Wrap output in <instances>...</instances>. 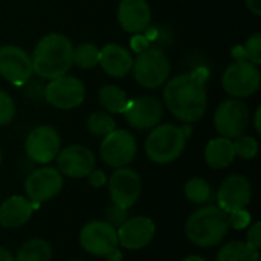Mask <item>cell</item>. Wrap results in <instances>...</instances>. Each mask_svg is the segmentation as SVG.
Masks as SVG:
<instances>
[{
	"mask_svg": "<svg viewBox=\"0 0 261 261\" xmlns=\"http://www.w3.org/2000/svg\"><path fill=\"white\" fill-rule=\"evenodd\" d=\"M15 116V102L8 92L0 89V127L8 125Z\"/></svg>",
	"mask_w": 261,
	"mask_h": 261,
	"instance_id": "31",
	"label": "cell"
},
{
	"mask_svg": "<svg viewBox=\"0 0 261 261\" xmlns=\"http://www.w3.org/2000/svg\"><path fill=\"white\" fill-rule=\"evenodd\" d=\"M246 6L255 14V15H261V0H245Z\"/></svg>",
	"mask_w": 261,
	"mask_h": 261,
	"instance_id": "36",
	"label": "cell"
},
{
	"mask_svg": "<svg viewBox=\"0 0 261 261\" xmlns=\"http://www.w3.org/2000/svg\"><path fill=\"white\" fill-rule=\"evenodd\" d=\"M133 75L135 80L147 87L158 89L164 86L170 76L171 64L167 54L159 47L142 49L136 60H133Z\"/></svg>",
	"mask_w": 261,
	"mask_h": 261,
	"instance_id": "5",
	"label": "cell"
},
{
	"mask_svg": "<svg viewBox=\"0 0 261 261\" xmlns=\"http://www.w3.org/2000/svg\"><path fill=\"white\" fill-rule=\"evenodd\" d=\"M98 64H101L102 70L107 75L115 78H122L132 70L133 58L124 46L110 43L106 44L102 49H99Z\"/></svg>",
	"mask_w": 261,
	"mask_h": 261,
	"instance_id": "20",
	"label": "cell"
},
{
	"mask_svg": "<svg viewBox=\"0 0 261 261\" xmlns=\"http://www.w3.org/2000/svg\"><path fill=\"white\" fill-rule=\"evenodd\" d=\"M121 28L132 34L144 32L151 21V9L147 0H121L118 6Z\"/></svg>",
	"mask_w": 261,
	"mask_h": 261,
	"instance_id": "19",
	"label": "cell"
},
{
	"mask_svg": "<svg viewBox=\"0 0 261 261\" xmlns=\"http://www.w3.org/2000/svg\"><path fill=\"white\" fill-rule=\"evenodd\" d=\"M0 261H15V258L12 257V254L8 249L0 246Z\"/></svg>",
	"mask_w": 261,
	"mask_h": 261,
	"instance_id": "38",
	"label": "cell"
},
{
	"mask_svg": "<svg viewBox=\"0 0 261 261\" xmlns=\"http://www.w3.org/2000/svg\"><path fill=\"white\" fill-rule=\"evenodd\" d=\"M128 99L122 89L118 86L109 84L99 89V104L109 113H124Z\"/></svg>",
	"mask_w": 261,
	"mask_h": 261,
	"instance_id": "25",
	"label": "cell"
},
{
	"mask_svg": "<svg viewBox=\"0 0 261 261\" xmlns=\"http://www.w3.org/2000/svg\"><path fill=\"white\" fill-rule=\"evenodd\" d=\"M52 248L43 239H32L26 242L17 252L15 261H50Z\"/></svg>",
	"mask_w": 261,
	"mask_h": 261,
	"instance_id": "24",
	"label": "cell"
},
{
	"mask_svg": "<svg viewBox=\"0 0 261 261\" xmlns=\"http://www.w3.org/2000/svg\"><path fill=\"white\" fill-rule=\"evenodd\" d=\"M187 136L182 127L173 124L156 125L145 141V153L154 164H170L176 161L185 148Z\"/></svg>",
	"mask_w": 261,
	"mask_h": 261,
	"instance_id": "4",
	"label": "cell"
},
{
	"mask_svg": "<svg viewBox=\"0 0 261 261\" xmlns=\"http://www.w3.org/2000/svg\"><path fill=\"white\" fill-rule=\"evenodd\" d=\"M63 188V174L52 167H41L32 171L26 182L24 191L34 205H40L54 199Z\"/></svg>",
	"mask_w": 261,
	"mask_h": 261,
	"instance_id": "10",
	"label": "cell"
},
{
	"mask_svg": "<svg viewBox=\"0 0 261 261\" xmlns=\"http://www.w3.org/2000/svg\"><path fill=\"white\" fill-rule=\"evenodd\" d=\"M260 254L248 242H229L219 252L217 261H257Z\"/></svg>",
	"mask_w": 261,
	"mask_h": 261,
	"instance_id": "23",
	"label": "cell"
},
{
	"mask_svg": "<svg viewBox=\"0 0 261 261\" xmlns=\"http://www.w3.org/2000/svg\"><path fill=\"white\" fill-rule=\"evenodd\" d=\"M61 139L58 132L50 125L35 127L24 141V150L35 164L52 162L60 151Z\"/></svg>",
	"mask_w": 261,
	"mask_h": 261,
	"instance_id": "14",
	"label": "cell"
},
{
	"mask_svg": "<svg viewBox=\"0 0 261 261\" xmlns=\"http://www.w3.org/2000/svg\"><path fill=\"white\" fill-rule=\"evenodd\" d=\"M72 50L73 46L66 35L47 34L37 43L31 57L34 73L47 80L66 75L72 66Z\"/></svg>",
	"mask_w": 261,
	"mask_h": 261,
	"instance_id": "2",
	"label": "cell"
},
{
	"mask_svg": "<svg viewBox=\"0 0 261 261\" xmlns=\"http://www.w3.org/2000/svg\"><path fill=\"white\" fill-rule=\"evenodd\" d=\"M248 243H249L252 248H255L257 251H260V248H261V223L260 222L254 223V225L249 228V231H248Z\"/></svg>",
	"mask_w": 261,
	"mask_h": 261,
	"instance_id": "34",
	"label": "cell"
},
{
	"mask_svg": "<svg viewBox=\"0 0 261 261\" xmlns=\"http://www.w3.org/2000/svg\"><path fill=\"white\" fill-rule=\"evenodd\" d=\"M257 261H260V260H257Z\"/></svg>",
	"mask_w": 261,
	"mask_h": 261,
	"instance_id": "42",
	"label": "cell"
},
{
	"mask_svg": "<svg viewBox=\"0 0 261 261\" xmlns=\"http://www.w3.org/2000/svg\"><path fill=\"white\" fill-rule=\"evenodd\" d=\"M184 193H185V196H187V199L190 202L197 203V205H203V203L210 202L211 197H213V191H211L210 184L202 177L190 179L185 184Z\"/></svg>",
	"mask_w": 261,
	"mask_h": 261,
	"instance_id": "26",
	"label": "cell"
},
{
	"mask_svg": "<svg viewBox=\"0 0 261 261\" xmlns=\"http://www.w3.org/2000/svg\"><path fill=\"white\" fill-rule=\"evenodd\" d=\"M106 258H107V261H122V254H121V251H118V248H116L115 251H112L110 254H107Z\"/></svg>",
	"mask_w": 261,
	"mask_h": 261,
	"instance_id": "37",
	"label": "cell"
},
{
	"mask_svg": "<svg viewBox=\"0 0 261 261\" xmlns=\"http://www.w3.org/2000/svg\"><path fill=\"white\" fill-rule=\"evenodd\" d=\"M34 73L32 58L20 46L6 44L0 47V76L6 81L23 86Z\"/></svg>",
	"mask_w": 261,
	"mask_h": 261,
	"instance_id": "11",
	"label": "cell"
},
{
	"mask_svg": "<svg viewBox=\"0 0 261 261\" xmlns=\"http://www.w3.org/2000/svg\"><path fill=\"white\" fill-rule=\"evenodd\" d=\"M115 128L116 124L113 118L106 112H95L87 119V130L96 138H104L109 133H112Z\"/></svg>",
	"mask_w": 261,
	"mask_h": 261,
	"instance_id": "28",
	"label": "cell"
},
{
	"mask_svg": "<svg viewBox=\"0 0 261 261\" xmlns=\"http://www.w3.org/2000/svg\"><path fill=\"white\" fill-rule=\"evenodd\" d=\"M141 190V176L128 167L116 168L109 180V191L113 205L124 210H130L138 202Z\"/></svg>",
	"mask_w": 261,
	"mask_h": 261,
	"instance_id": "12",
	"label": "cell"
},
{
	"mask_svg": "<svg viewBox=\"0 0 261 261\" xmlns=\"http://www.w3.org/2000/svg\"><path fill=\"white\" fill-rule=\"evenodd\" d=\"M2 159H3V156H2V150H0V164H2Z\"/></svg>",
	"mask_w": 261,
	"mask_h": 261,
	"instance_id": "41",
	"label": "cell"
},
{
	"mask_svg": "<svg viewBox=\"0 0 261 261\" xmlns=\"http://www.w3.org/2000/svg\"><path fill=\"white\" fill-rule=\"evenodd\" d=\"M124 116L133 128L150 130L162 121L164 106L154 96H139L127 102Z\"/></svg>",
	"mask_w": 261,
	"mask_h": 261,
	"instance_id": "15",
	"label": "cell"
},
{
	"mask_svg": "<svg viewBox=\"0 0 261 261\" xmlns=\"http://www.w3.org/2000/svg\"><path fill=\"white\" fill-rule=\"evenodd\" d=\"M118 232V243L128 249V251H138L145 248L154 237L156 226L154 222L148 217H133L127 219Z\"/></svg>",
	"mask_w": 261,
	"mask_h": 261,
	"instance_id": "18",
	"label": "cell"
},
{
	"mask_svg": "<svg viewBox=\"0 0 261 261\" xmlns=\"http://www.w3.org/2000/svg\"><path fill=\"white\" fill-rule=\"evenodd\" d=\"M232 55L237 58L240 55H245L248 58V61L254 63L255 66H258L261 63V34L257 32L254 35H251L246 43L242 47H234Z\"/></svg>",
	"mask_w": 261,
	"mask_h": 261,
	"instance_id": "29",
	"label": "cell"
},
{
	"mask_svg": "<svg viewBox=\"0 0 261 261\" xmlns=\"http://www.w3.org/2000/svg\"><path fill=\"white\" fill-rule=\"evenodd\" d=\"M80 243L84 251L96 257H106L119 245L116 228L101 220L90 222L81 229Z\"/></svg>",
	"mask_w": 261,
	"mask_h": 261,
	"instance_id": "13",
	"label": "cell"
},
{
	"mask_svg": "<svg viewBox=\"0 0 261 261\" xmlns=\"http://www.w3.org/2000/svg\"><path fill=\"white\" fill-rule=\"evenodd\" d=\"M87 179H89V184H90L93 188H101V187H104L106 182H107L106 173H104L102 170H95V168L89 173Z\"/></svg>",
	"mask_w": 261,
	"mask_h": 261,
	"instance_id": "35",
	"label": "cell"
},
{
	"mask_svg": "<svg viewBox=\"0 0 261 261\" xmlns=\"http://www.w3.org/2000/svg\"><path fill=\"white\" fill-rule=\"evenodd\" d=\"M206 80L208 70L199 67L167 83L164 87V102L173 116L184 122H196L205 115L208 106Z\"/></svg>",
	"mask_w": 261,
	"mask_h": 261,
	"instance_id": "1",
	"label": "cell"
},
{
	"mask_svg": "<svg viewBox=\"0 0 261 261\" xmlns=\"http://www.w3.org/2000/svg\"><path fill=\"white\" fill-rule=\"evenodd\" d=\"M229 219L219 206H203L187 220V237L197 246L211 248L219 245L229 231Z\"/></svg>",
	"mask_w": 261,
	"mask_h": 261,
	"instance_id": "3",
	"label": "cell"
},
{
	"mask_svg": "<svg viewBox=\"0 0 261 261\" xmlns=\"http://www.w3.org/2000/svg\"><path fill=\"white\" fill-rule=\"evenodd\" d=\"M236 159V151L232 141L228 138H216L211 139L205 148V161L211 168L222 170L229 167Z\"/></svg>",
	"mask_w": 261,
	"mask_h": 261,
	"instance_id": "22",
	"label": "cell"
},
{
	"mask_svg": "<svg viewBox=\"0 0 261 261\" xmlns=\"http://www.w3.org/2000/svg\"><path fill=\"white\" fill-rule=\"evenodd\" d=\"M57 167L63 176L72 179L87 177L95 168L93 153L83 145H69L57 154Z\"/></svg>",
	"mask_w": 261,
	"mask_h": 261,
	"instance_id": "17",
	"label": "cell"
},
{
	"mask_svg": "<svg viewBox=\"0 0 261 261\" xmlns=\"http://www.w3.org/2000/svg\"><path fill=\"white\" fill-rule=\"evenodd\" d=\"M261 75L258 67L248 60H237L223 73L222 86L234 98H248L260 87Z\"/></svg>",
	"mask_w": 261,
	"mask_h": 261,
	"instance_id": "6",
	"label": "cell"
},
{
	"mask_svg": "<svg viewBox=\"0 0 261 261\" xmlns=\"http://www.w3.org/2000/svg\"><path fill=\"white\" fill-rule=\"evenodd\" d=\"M86 96V87L81 80L63 75L50 80L44 89L46 101L60 110H70L78 107Z\"/></svg>",
	"mask_w": 261,
	"mask_h": 261,
	"instance_id": "9",
	"label": "cell"
},
{
	"mask_svg": "<svg viewBox=\"0 0 261 261\" xmlns=\"http://www.w3.org/2000/svg\"><path fill=\"white\" fill-rule=\"evenodd\" d=\"M214 125L219 135L228 139H236L245 135L249 125V110L239 99L223 101L214 113Z\"/></svg>",
	"mask_w": 261,
	"mask_h": 261,
	"instance_id": "8",
	"label": "cell"
},
{
	"mask_svg": "<svg viewBox=\"0 0 261 261\" xmlns=\"http://www.w3.org/2000/svg\"><path fill=\"white\" fill-rule=\"evenodd\" d=\"M99 61V49L95 44L83 43L72 50V64L81 69H92Z\"/></svg>",
	"mask_w": 261,
	"mask_h": 261,
	"instance_id": "27",
	"label": "cell"
},
{
	"mask_svg": "<svg viewBox=\"0 0 261 261\" xmlns=\"http://www.w3.org/2000/svg\"><path fill=\"white\" fill-rule=\"evenodd\" d=\"M232 145H234L236 156H240L242 159H252L257 156L258 142L252 136L242 135V136L236 138V141H232Z\"/></svg>",
	"mask_w": 261,
	"mask_h": 261,
	"instance_id": "30",
	"label": "cell"
},
{
	"mask_svg": "<svg viewBox=\"0 0 261 261\" xmlns=\"http://www.w3.org/2000/svg\"><path fill=\"white\" fill-rule=\"evenodd\" d=\"M37 208L29 199L23 196H12L0 205V225L8 229L21 228Z\"/></svg>",
	"mask_w": 261,
	"mask_h": 261,
	"instance_id": "21",
	"label": "cell"
},
{
	"mask_svg": "<svg viewBox=\"0 0 261 261\" xmlns=\"http://www.w3.org/2000/svg\"><path fill=\"white\" fill-rule=\"evenodd\" d=\"M184 261H206L203 257H200V255H190V257H187Z\"/></svg>",
	"mask_w": 261,
	"mask_h": 261,
	"instance_id": "40",
	"label": "cell"
},
{
	"mask_svg": "<svg viewBox=\"0 0 261 261\" xmlns=\"http://www.w3.org/2000/svg\"><path fill=\"white\" fill-rule=\"evenodd\" d=\"M260 115H261V107H258L255 110V119H254V125H255V130L260 133L261 132V124H260Z\"/></svg>",
	"mask_w": 261,
	"mask_h": 261,
	"instance_id": "39",
	"label": "cell"
},
{
	"mask_svg": "<svg viewBox=\"0 0 261 261\" xmlns=\"http://www.w3.org/2000/svg\"><path fill=\"white\" fill-rule=\"evenodd\" d=\"M128 210H124V208H119L116 205H112L109 210H107V223H110L113 228H119L127 219H128V214H127Z\"/></svg>",
	"mask_w": 261,
	"mask_h": 261,
	"instance_id": "32",
	"label": "cell"
},
{
	"mask_svg": "<svg viewBox=\"0 0 261 261\" xmlns=\"http://www.w3.org/2000/svg\"><path fill=\"white\" fill-rule=\"evenodd\" d=\"M101 159L112 168L127 167L136 156L138 144L136 138L127 130H113L102 138L101 142Z\"/></svg>",
	"mask_w": 261,
	"mask_h": 261,
	"instance_id": "7",
	"label": "cell"
},
{
	"mask_svg": "<svg viewBox=\"0 0 261 261\" xmlns=\"http://www.w3.org/2000/svg\"><path fill=\"white\" fill-rule=\"evenodd\" d=\"M228 219H229V226H232L236 229H243L251 225V214L246 210L234 211V213L228 214Z\"/></svg>",
	"mask_w": 261,
	"mask_h": 261,
	"instance_id": "33",
	"label": "cell"
},
{
	"mask_svg": "<svg viewBox=\"0 0 261 261\" xmlns=\"http://www.w3.org/2000/svg\"><path fill=\"white\" fill-rule=\"evenodd\" d=\"M252 197V188L246 177L240 174H232L226 177L217 193L219 208L226 214L245 210Z\"/></svg>",
	"mask_w": 261,
	"mask_h": 261,
	"instance_id": "16",
	"label": "cell"
}]
</instances>
